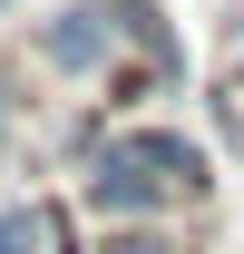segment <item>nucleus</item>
Segmentation results:
<instances>
[{"mask_svg":"<svg viewBox=\"0 0 244 254\" xmlns=\"http://www.w3.org/2000/svg\"><path fill=\"white\" fill-rule=\"evenodd\" d=\"M235 98H244V59H235Z\"/></svg>","mask_w":244,"mask_h":254,"instance_id":"39448f33","label":"nucleus"},{"mask_svg":"<svg viewBox=\"0 0 244 254\" xmlns=\"http://www.w3.org/2000/svg\"><path fill=\"white\" fill-rule=\"evenodd\" d=\"M39 59L59 68V78H108L127 59V30H118L108 0H68L59 20H39Z\"/></svg>","mask_w":244,"mask_h":254,"instance_id":"f257e3e1","label":"nucleus"},{"mask_svg":"<svg viewBox=\"0 0 244 254\" xmlns=\"http://www.w3.org/2000/svg\"><path fill=\"white\" fill-rule=\"evenodd\" d=\"M0 10H10V0H0Z\"/></svg>","mask_w":244,"mask_h":254,"instance_id":"0eeeda50","label":"nucleus"},{"mask_svg":"<svg viewBox=\"0 0 244 254\" xmlns=\"http://www.w3.org/2000/svg\"><path fill=\"white\" fill-rule=\"evenodd\" d=\"M49 245V205H0V254H39Z\"/></svg>","mask_w":244,"mask_h":254,"instance_id":"20e7f679","label":"nucleus"},{"mask_svg":"<svg viewBox=\"0 0 244 254\" xmlns=\"http://www.w3.org/2000/svg\"><path fill=\"white\" fill-rule=\"evenodd\" d=\"M108 10H127V0H108Z\"/></svg>","mask_w":244,"mask_h":254,"instance_id":"423d86ee","label":"nucleus"},{"mask_svg":"<svg viewBox=\"0 0 244 254\" xmlns=\"http://www.w3.org/2000/svg\"><path fill=\"white\" fill-rule=\"evenodd\" d=\"M118 147L147 166V176H166V186H176V205H205V195H215L205 147H195V137H176V127H118Z\"/></svg>","mask_w":244,"mask_h":254,"instance_id":"f03ea898","label":"nucleus"},{"mask_svg":"<svg viewBox=\"0 0 244 254\" xmlns=\"http://www.w3.org/2000/svg\"><path fill=\"white\" fill-rule=\"evenodd\" d=\"M88 254H195V235H176V225H108Z\"/></svg>","mask_w":244,"mask_h":254,"instance_id":"7ed1b4c3","label":"nucleus"}]
</instances>
